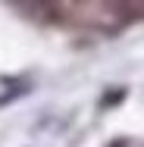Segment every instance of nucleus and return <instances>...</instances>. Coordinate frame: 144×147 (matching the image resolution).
<instances>
[]
</instances>
